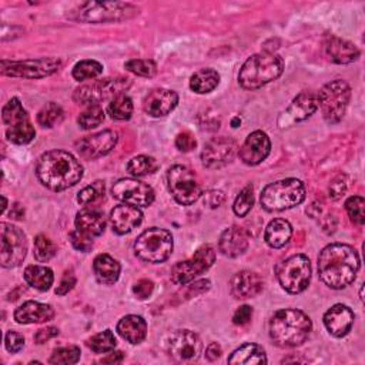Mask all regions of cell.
Listing matches in <instances>:
<instances>
[{
	"instance_id": "obj_14",
	"label": "cell",
	"mask_w": 365,
	"mask_h": 365,
	"mask_svg": "<svg viewBox=\"0 0 365 365\" xmlns=\"http://www.w3.org/2000/svg\"><path fill=\"white\" fill-rule=\"evenodd\" d=\"M60 66L61 61L56 57H40L23 61L1 60V73L20 78H43L56 73Z\"/></svg>"
},
{
	"instance_id": "obj_59",
	"label": "cell",
	"mask_w": 365,
	"mask_h": 365,
	"mask_svg": "<svg viewBox=\"0 0 365 365\" xmlns=\"http://www.w3.org/2000/svg\"><path fill=\"white\" fill-rule=\"evenodd\" d=\"M23 215H24V208L19 202L13 204L11 205V211H10V217L14 218V220H21Z\"/></svg>"
},
{
	"instance_id": "obj_32",
	"label": "cell",
	"mask_w": 365,
	"mask_h": 365,
	"mask_svg": "<svg viewBox=\"0 0 365 365\" xmlns=\"http://www.w3.org/2000/svg\"><path fill=\"white\" fill-rule=\"evenodd\" d=\"M292 235L291 224L284 218H274L268 222L264 232V240L271 248H282L288 244Z\"/></svg>"
},
{
	"instance_id": "obj_13",
	"label": "cell",
	"mask_w": 365,
	"mask_h": 365,
	"mask_svg": "<svg viewBox=\"0 0 365 365\" xmlns=\"http://www.w3.org/2000/svg\"><path fill=\"white\" fill-rule=\"evenodd\" d=\"M0 262L4 268L19 267L27 254L26 234L16 225L9 222L0 224Z\"/></svg>"
},
{
	"instance_id": "obj_35",
	"label": "cell",
	"mask_w": 365,
	"mask_h": 365,
	"mask_svg": "<svg viewBox=\"0 0 365 365\" xmlns=\"http://www.w3.org/2000/svg\"><path fill=\"white\" fill-rule=\"evenodd\" d=\"M220 83V74L214 68H201L190 77V88L197 94L212 91Z\"/></svg>"
},
{
	"instance_id": "obj_40",
	"label": "cell",
	"mask_w": 365,
	"mask_h": 365,
	"mask_svg": "<svg viewBox=\"0 0 365 365\" xmlns=\"http://www.w3.org/2000/svg\"><path fill=\"white\" fill-rule=\"evenodd\" d=\"M103 73V64L96 60H81L74 64L71 76L77 81L94 78Z\"/></svg>"
},
{
	"instance_id": "obj_36",
	"label": "cell",
	"mask_w": 365,
	"mask_h": 365,
	"mask_svg": "<svg viewBox=\"0 0 365 365\" xmlns=\"http://www.w3.org/2000/svg\"><path fill=\"white\" fill-rule=\"evenodd\" d=\"M158 168V163L155 158L150 157V155H137L133 157L127 165L125 170L130 175L133 177H144L148 174L155 173Z\"/></svg>"
},
{
	"instance_id": "obj_18",
	"label": "cell",
	"mask_w": 365,
	"mask_h": 365,
	"mask_svg": "<svg viewBox=\"0 0 365 365\" xmlns=\"http://www.w3.org/2000/svg\"><path fill=\"white\" fill-rule=\"evenodd\" d=\"M118 134L113 130H103L91 135H86L76 141L77 153L87 160L107 155L117 144Z\"/></svg>"
},
{
	"instance_id": "obj_25",
	"label": "cell",
	"mask_w": 365,
	"mask_h": 365,
	"mask_svg": "<svg viewBox=\"0 0 365 365\" xmlns=\"http://www.w3.org/2000/svg\"><path fill=\"white\" fill-rule=\"evenodd\" d=\"M248 244H250V235L247 230L238 225H232L221 234L218 241V250L225 257L234 258L245 252V250L248 248Z\"/></svg>"
},
{
	"instance_id": "obj_1",
	"label": "cell",
	"mask_w": 365,
	"mask_h": 365,
	"mask_svg": "<svg viewBox=\"0 0 365 365\" xmlns=\"http://www.w3.org/2000/svg\"><path fill=\"white\" fill-rule=\"evenodd\" d=\"M359 267V255L348 244H329L318 255L319 278L332 289H342L351 285Z\"/></svg>"
},
{
	"instance_id": "obj_22",
	"label": "cell",
	"mask_w": 365,
	"mask_h": 365,
	"mask_svg": "<svg viewBox=\"0 0 365 365\" xmlns=\"http://www.w3.org/2000/svg\"><path fill=\"white\" fill-rule=\"evenodd\" d=\"M178 103V94L168 88H155L150 91L144 101L143 108L151 117H163L171 113Z\"/></svg>"
},
{
	"instance_id": "obj_2",
	"label": "cell",
	"mask_w": 365,
	"mask_h": 365,
	"mask_svg": "<svg viewBox=\"0 0 365 365\" xmlns=\"http://www.w3.org/2000/svg\"><path fill=\"white\" fill-rule=\"evenodd\" d=\"M36 174L48 190L63 191L83 178V165L73 154L64 150H50L38 157Z\"/></svg>"
},
{
	"instance_id": "obj_52",
	"label": "cell",
	"mask_w": 365,
	"mask_h": 365,
	"mask_svg": "<svg viewBox=\"0 0 365 365\" xmlns=\"http://www.w3.org/2000/svg\"><path fill=\"white\" fill-rule=\"evenodd\" d=\"M4 345H6V349L9 352L16 354L20 349H23V346H24V336L20 332L9 331L6 334V336H4Z\"/></svg>"
},
{
	"instance_id": "obj_56",
	"label": "cell",
	"mask_w": 365,
	"mask_h": 365,
	"mask_svg": "<svg viewBox=\"0 0 365 365\" xmlns=\"http://www.w3.org/2000/svg\"><path fill=\"white\" fill-rule=\"evenodd\" d=\"M76 285V277L71 272H66L60 281V284L56 288V294L57 295H64L68 291L73 289V287Z\"/></svg>"
},
{
	"instance_id": "obj_41",
	"label": "cell",
	"mask_w": 365,
	"mask_h": 365,
	"mask_svg": "<svg viewBox=\"0 0 365 365\" xmlns=\"http://www.w3.org/2000/svg\"><path fill=\"white\" fill-rule=\"evenodd\" d=\"M103 121H104V111L101 106H90L77 117V124L81 130L96 128Z\"/></svg>"
},
{
	"instance_id": "obj_12",
	"label": "cell",
	"mask_w": 365,
	"mask_h": 365,
	"mask_svg": "<svg viewBox=\"0 0 365 365\" xmlns=\"http://www.w3.org/2000/svg\"><path fill=\"white\" fill-rule=\"evenodd\" d=\"M167 184L171 195L180 205H191L202 194L195 173L181 164H175L168 168Z\"/></svg>"
},
{
	"instance_id": "obj_9",
	"label": "cell",
	"mask_w": 365,
	"mask_h": 365,
	"mask_svg": "<svg viewBox=\"0 0 365 365\" xmlns=\"http://www.w3.org/2000/svg\"><path fill=\"white\" fill-rule=\"evenodd\" d=\"M351 98V87L344 80H332L327 83L318 94V107L322 117L329 124H336L345 115Z\"/></svg>"
},
{
	"instance_id": "obj_20",
	"label": "cell",
	"mask_w": 365,
	"mask_h": 365,
	"mask_svg": "<svg viewBox=\"0 0 365 365\" xmlns=\"http://www.w3.org/2000/svg\"><path fill=\"white\" fill-rule=\"evenodd\" d=\"M235 141L230 137L211 138L201 151V161L207 168H220L228 164L235 154Z\"/></svg>"
},
{
	"instance_id": "obj_11",
	"label": "cell",
	"mask_w": 365,
	"mask_h": 365,
	"mask_svg": "<svg viewBox=\"0 0 365 365\" xmlns=\"http://www.w3.org/2000/svg\"><path fill=\"white\" fill-rule=\"evenodd\" d=\"M279 285L289 294H299L307 289L311 279V262L307 255L295 254L281 261L277 268Z\"/></svg>"
},
{
	"instance_id": "obj_43",
	"label": "cell",
	"mask_w": 365,
	"mask_h": 365,
	"mask_svg": "<svg viewBox=\"0 0 365 365\" xmlns=\"http://www.w3.org/2000/svg\"><path fill=\"white\" fill-rule=\"evenodd\" d=\"M80 348L76 345H68V346H60L56 348L48 358L50 364H64V365H71L77 364L80 359Z\"/></svg>"
},
{
	"instance_id": "obj_4",
	"label": "cell",
	"mask_w": 365,
	"mask_h": 365,
	"mask_svg": "<svg viewBox=\"0 0 365 365\" xmlns=\"http://www.w3.org/2000/svg\"><path fill=\"white\" fill-rule=\"evenodd\" d=\"M284 71V60L271 51L252 54L238 73V83L245 90H257L277 80Z\"/></svg>"
},
{
	"instance_id": "obj_38",
	"label": "cell",
	"mask_w": 365,
	"mask_h": 365,
	"mask_svg": "<svg viewBox=\"0 0 365 365\" xmlns=\"http://www.w3.org/2000/svg\"><path fill=\"white\" fill-rule=\"evenodd\" d=\"M64 117L63 108L57 103H47L40 108L37 113V123L44 128H51L56 124H58Z\"/></svg>"
},
{
	"instance_id": "obj_46",
	"label": "cell",
	"mask_w": 365,
	"mask_h": 365,
	"mask_svg": "<svg viewBox=\"0 0 365 365\" xmlns=\"http://www.w3.org/2000/svg\"><path fill=\"white\" fill-rule=\"evenodd\" d=\"M345 210L352 222L362 225L365 222V200L361 195H352L345 201Z\"/></svg>"
},
{
	"instance_id": "obj_24",
	"label": "cell",
	"mask_w": 365,
	"mask_h": 365,
	"mask_svg": "<svg viewBox=\"0 0 365 365\" xmlns=\"http://www.w3.org/2000/svg\"><path fill=\"white\" fill-rule=\"evenodd\" d=\"M352 324L354 312L344 304H335L324 314V325L327 331L336 338L345 336L351 331Z\"/></svg>"
},
{
	"instance_id": "obj_10",
	"label": "cell",
	"mask_w": 365,
	"mask_h": 365,
	"mask_svg": "<svg viewBox=\"0 0 365 365\" xmlns=\"http://www.w3.org/2000/svg\"><path fill=\"white\" fill-rule=\"evenodd\" d=\"M1 120L7 125L6 138L14 144H29L36 130L30 121L29 113L23 108L17 97H11L1 110Z\"/></svg>"
},
{
	"instance_id": "obj_15",
	"label": "cell",
	"mask_w": 365,
	"mask_h": 365,
	"mask_svg": "<svg viewBox=\"0 0 365 365\" xmlns=\"http://www.w3.org/2000/svg\"><path fill=\"white\" fill-rule=\"evenodd\" d=\"M215 261V251L211 245L200 247L195 254L185 261L177 262L171 269V279L177 285H185L204 274Z\"/></svg>"
},
{
	"instance_id": "obj_23",
	"label": "cell",
	"mask_w": 365,
	"mask_h": 365,
	"mask_svg": "<svg viewBox=\"0 0 365 365\" xmlns=\"http://www.w3.org/2000/svg\"><path fill=\"white\" fill-rule=\"evenodd\" d=\"M143 221V212L138 207L130 204L115 205L110 212V224L115 234L124 235L137 228Z\"/></svg>"
},
{
	"instance_id": "obj_37",
	"label": "cell",
	"mask_w": 365,
	"mask_h": 365,
	"mask_svg": "<svg viewBox=\"0 0 365 365\" xmlns=\"http://www.w3.org/2000/svg\"><path fill=\"white\" fill-rule=\"evenodd\" d=\"M107 113L113 120H118V121L128 120L133 114V100L125 94H120L108 103Z\"/></svg>"
},
{
	"instance_id": "obj_44",
	"label": "cell",
	"mask_w": 365,
	"mask_h": 365,
	"mask_svg": "<svg viewBox=\"0 0 365 365\" xmlns=\"http://www.w3.org/2000/svg\"><path fill=\"white\" fill-rule=\"evenodd\" d=\"M124 67L131 71L135 76L140 77H145V78H151L155 76L157 73V66L153 60L148 58H131L128 61H125Z\"/></svg>"
},
{
	"instance_id": "obj_51",
	"label": "cell",
	"mask_w": 365,
	"mask_h": 365,
	"mask_svg": "<svg viewBox=\"0 0 365 365\" xmlns=\"http://www.w3.org/2000/svg\"><path fill=\"white\" fill-rule=\"evenodd\" d=\"M348 188V182H346V177L345 175H338L335 177L329 187H328V194H329V198L331 200H339L345 191Z\"/></svg>"
},
{
	"instance_id": "obj_34",
	"label": "cell",
	"mask_w": 365,
	"mask_h": 365,
	"mask_svg": "<svg viewBox=\"0 0 365 365\" xmlns=\"http://www.w3.org/2000/svg\"><path fill=\"white\" fill-rule=\"evenodd\" d=\"M26 282L38 291H47L54 281V274L51 268L44 265H29L24 269Z\"/></svg>"
},
{
	"instance_id": "obj_45",
	"label": "cell",
	"mask_w": 365,
	"mask_h": 365,
	"mask_svg": "<svg viewBox=\"0 0 365 365\" xmlns=\"http://www.w3.org/2000/svg\"><path fill=\"white\" fill-rule=\"evenodd\" d=\"M252 205H254V188L251 184H248L237 195L232 210H234L235 215L245 217L251 211Z\"/></svg>"
},
{
	"instance_id": "obj_30",
	"label": "cell",
	"mask_w": 365,
	"mask_h": 365,
	"mask_svg": "<svg viewBox=\"0 0 365 365\" xmlns=\"http://www.w3.org/2000/svg\"><path fill=\"white\" fill-rule=\"evenodd\" d=\"M117 332L130 344H140L147 335V322L140 315H125L117 324Z\"/></svg>"
},
{
	"instance_id": "obj_7",
	"label": "cell",
	"mask_w": 365,
	"mask_h": 365,
	"mask_svg": "<svg viewBox=\"0 0 365 365\" xmlns=\"http://www.w3.org/2000/svg\"><path fill=\"white\" fill-rule=\"evenodd\" d=\"M173 235L168 230L151 227L137 237L134 242V252L145 262L160 264L168 259L173 252Z\"/></svg>"
},
{
	"instance_id": "obj_60",
	"label": "cell",
	"mask_w": 365,
	"mask_h": 365,
	"mask_svg": "<svg viewBox=\"0 0 365 365\" xmlns=\"http://www.w3.org/2000/svg\"><path fill=\"white\" fill-rule=\"evenodd\" d=\"M121 361H123V352H120V351L111 352L108 356L100 359L101 364H107V362H114L115 364V362H121Z\"/></svg>"
},
{
	"instance_id": "obj_55",
	"label": "cell",
	"mask_w": 365,
	"mask_h": 365,
	"mask_svg": "<svg viewBox=\"0 0 365 365\" xmlns=\"http://www.w3.org/2000/svg\"><path fill=\"white\" fill-rule=\"evenodd\" d=\"M225 197L221 191H217V190H211V191H207L204 194V204L210 208H217L220 207L222 202H224Z\"/></svg>"
},
{
	"instance_id": "obj_3",
	"label": "cell",
	"mask_w": 365,
	"mask_h": 365,
	"mask_svg": "<svg viewBox=\"0 0 365 365\" xmlns=\"http://www.w3.org/2000/svg\"><path fill=\"white\" fill-rule=\"evenodd\" d=\"M312 329L309 317L294 308L277 311L269 319V336L279 348H295L302 345Z\"/></svg>"
},
{
	"instance_id": "obj_53",
	"label": "cell",
	"mask_w": 365,
	"mask_h": 365,
	"mask_svg": "<svg viewBox=\"0 0 365 365\" xmlns=\"http://www.w3.org/2000/svg\"><path fill=\"white\" fill-rule=\"evenodd\" d=\"M154 291V282L151 279H140L133 285V292L138 299H147Z\"/></svg>"
},
{
	"instance_id": "obj_16",
	"label": "cell",
	"mask_w": 365,
	"mask_h": 365,
	"mask_svg": "<svg viewBox=\"0 0 365 365\" xmlns=\"http://www.w3.org/2000/svg\"><path fill=\"white\" fill-rule=\"evenodd\" d=\"M111 195L124 204L135 207H148L155 198V192L151 185L137 178L118 180L111 187Z\"/></svg>"
},
{
	"instance_id": "obj_62",
	"label": "cell",
	"mask_w": 365,
	"mask_h": 365,
	"mask_svg": "<svg viewBox=\"0 0 365 365\" xmlns=\"http://www.w3.org/2000/svg\"><path fill=\"white\" fill-rule=\"evenodd\" d=\"M1 201H3V205H1V212H4V211H6V208H7V200H6V197H4V195L1 197Z\"/></svg>"
},
{
	"instance_id": "obj_58",
	"label": "cell",
	"mask_w": 365,
	"mask_h": 365,
	"mask_svg": "<svg viewBox=\"0 0 365 365\" xmlns=\"http://www.w3.org/2000/svg\"><path fill=\"white\" fill-rule=\"evenodd\" d=\"M221 354H222V349H221L220 344H217V342H211V344L207 346V349H205V358H207L208 361H215V359H218V358L221 356Z\"/></svg>"
},
{
	"instance_id": "obj_61",
	"label": "cell",
	"mask_w": 365,
	"mask_h": 365,
	"mask_svg": "<svg viewBox=\"0 0 365 365\" xmlns=\"http://www.w3.org/2000/svg\"><path fill=\"white\" fill-rule=\"evenodd\" d=\"M238 123H241L240 117H234V118H232V121H231V125H232L234 128H237V127H238Z\"/></svg>"
},
{
	"instance_id": "obj_21",
	"label": "cell",
	"mask_w": 365,
	"mask_h": 365,
	"mask_svg": "<svg viewBox=\"0 0 365 365\" xmlns=\"http://www.w3.org/2000/svg\"><path fill=\"white\" fill-rule=\"evenodd\" d=\"M269 151H271V141L268 135L264 131L257 130L247 135L245 141L240 147L238 155L244 164L257 165L268 157Z\"/></svg>"
},
{
	"instance_id": "obj_50",
	"label": "cell",
	"mask_w": 365,
	"mask_h": 365,
	"mask_svg": "<svg viewBox=\"0 0 365 365\" xmlns=\"http://www.w3.org/2000/svg\"><path fill=\"white\" fill-rule=\"evenodd\" d=\"M175 147L182 151V153H188V151H192L195 147H197V141H195V137L191 131H181L177 138H175Z\"/></svg>"
},
{
	"instance_id": "obj_57",
	"label": "cell",
	"mask_w": 365,
	"mask_h": 365,
	"mask_svg": "<svg viewBox=\"0 0 365 365\" xmlns=\"http://www.w3.org/2000/svg\"><path fill=\"white\" fill-rule=\"evenodd\" d=\"M58 335V329L54 328V327H46V328H41L38 329L36 334H34V341L36 344H44L46 341L54 338Z\"/></svg>"
},
{
	"instance_id": "obj_27",
	"label": "cell",
	"mask_w": 365,
	"mask_h": 365,
	"mask_svg": "<svg viewBox=\"0 0 365 365\" xmlns=\"http://www.w3.org/2000/svg\"><path fill=\"white\" fill-rule=\"evenodd\" d=\"M54 318V309L48 304L26 301L14 311V319L19 324H41Z\"/></svg>"
},
{
	"instance_id": "obj_6",
	"label": "cell",
	"mask_w": 365,
	"mask_h": 365,
	"mask_svg": "<svg viewBox=\"0 0 365 365\" xmlns=\"http://www.w3.org/2000/svg\"><path fill=\"white\" fill-rule=\"evenodd\" d=\"M305 185L298 178H284L268 184L261 192V205L267 211H284L305 200Z\"/></svg>"
},
{
	"instance_id": "obj_39",
	"label": "cell",
	"mask_w": 365,
	"mask_h": 365,
	"mask_svg": "<svg viewBox=\"0 0 365 365\" xmlns=\"http://www.w3.org/2000/svg\"><path fill=\"white\" fill-rule=\"evenodd\" d=\"M115 336L111 329H106L103 332H98L87 339V346L96 352V354H106L115 348Z\"/></svg>"
},
{
	"instance_id": "obj_31",
	"label": "cell",
	"mask_w": 365,
	"mask_h": 365,
	"mask_svg": "<svg viewBox=\"0 0 365 365\" xmlns=\"http://www.w3.org/2000/svg\"><path fill=\"white\" fill-rule=\"evenodd\" d=\"M93 271L98 282L104 285H111L118 279L121 267L118 261L114 259L111 255L98 254L93 261Z\"/></svg>"
},
{
	"instance_id": "obj_49",
	"label": "cell",
	"mask_w": 365,
	"mask_h": 365,
	"mask_svg": "<svg viewBox=\"0 0 365 365\" xmlns=\"http://www.w3.org/2000/svg\"><path fill=\"white\" fill-rule=\"evenodd\" d=\"M70 237V242L71 245L77 250V251H83V252H88L93 248V240L88 235H84L80 231H71L68 234Z\"/></svg>"
},
{
	"instance_id": "obj_42",
	"label": "cell",
	"mask_w": 365,
	"mask_h": 365,
	"mask_svg": "<svg viewBox=\"0 0 365 365\" xmlns=\"http://www.w3.org/2000/svg\"><path fill=\"white\" fill-rule=\"evenodd\" d=\"M34 258L38 262H47L48 259H51L56 252H57V247L54 245V242L46 237L44 234H38L34 238Z\"/></svg>"
},
{
	"instance_id": "obj_19",
	"label": "cell",
	"mask_w": 365,
	"mask_h": 365,
	"mask_svg": "<svg viewBox=\"0 0 365 365\" xmlns=\"http://www.w3.org/2000/svg\"><path fill=\"white\" fill-rule=\"evenodd\" d=\"M318 108V96L311 91H302L299 93L292 103L288 106V108L279 115L278 124L281 128L289 127L294 123H299L311 117Z\"/></svg>"
},
{
	"instance_id": "obj_54",
	"label": "cell",
	"mask_w": 365,
	"mask_h": 365,
	"mask_svg": "<svg viewBox=\"0 0 365 365\" xmlns=\"http://www.w3.org/2000/svg\"><path fill=\"white\" fill-rule=\"evenodd\" d=\"M252 318V308L250 305H241L232 315V322L235 325H245Z\"/></svg>"
},
{
	"instance_id": "obj_17",
	"label": "cell",
	"mask_w": 365,
	"mask_h": 365,
	"mask_svg": "<svg viewBox=\"0 0 365 365\" xmlns=\"http://www.w3.org/2000/svg\"><path fill=\"white\" fill-rule=\"evenodd\" d=\"M202 351L200 336L190 329L175 331L167 342L168 355L178 362H191L198 359Z\"/></svg>"
},
{
	"instance_id": "obj_5",
	"label": "cell",
	"mask_w": 365,
	"mask_h": 365,
	"mask_svg": "<svg viewBox=\"0 0 365 365\" xmlns=\"http://www.w3.org/2000/svg\"><path fill=\"white\" fill-rule=\"evenodd\" d=\"M138 7L123 1H86L80 4L70 17L81 23H113L135 17Z\"/></svg>"
},
{
	"instance_id": "obj_48",
	"label": "cell",
	"mask_w": 365,
	"mask_h": 365,
	"mask_svg": "<svg viewBox=\"0 0 365 365\" xmlns=\"http://www.w3.org/2000/svg\"><path fill=\"white\" fill-rule=\"evenodd\" d=\"M211 287V282L208 279H200V281H194L191 284H185L182 285V289L178 295H182V299H188L192 297H197L205 291H208Z\"/></svg>"
},
{
	"instance_id": "obj_47",
	"label": "cell",
	"mask_w": 365,
	"mask_h": 365,
	"mask_svg": "<svg viewBox=\"0 0 365 365\" xmlns=\"http://www.w3.org/2000/svg\"><path fill=\"white\" fill-rule=\"evenodd\" d=\"M103 195H104V181L97 180L78 191L77 201L81 205H88V204L96 202L97 200H100Z\"/></svg>"
},
{
	"instance_id": "obj_28",
	"label": "cell",
	"mask_w": 365,
	"mask_h": 365,
	"mask_svg": "<svg viewBox=\"0 0 365 365\" xmlns=\"http://www.w3.org/2000/svg\"><path fill=\"white\" fill-rule=\"evenodd\" d=\"M74 224H76L77 231H80L84 235H88L91 238L101 235L106 230L104 215L100 211L91 210V208H84V210L78 211L76 215Z\"/></svg>"
},
{
	"instance_id": "obj_33",
	"label": "cell",
	"mask_w": 365,
	"mask_h": 365,
	"mask_svg": "<svg viewBox=\"0 0 365 365\" xmlns=\"http://www.w3.org/2000/svg\"><path fill=\"white\" fill-rule=\"evenodd\" d=\"M228 364L234 365H257V364H267V355L262 346L258 344H244L237 348L230 356Z\"/></svg>"
},
{
	"instance_id": "obj_26",
	"label": "cell",
	"mask_w": 365,
	"mask_h": 365,
	"mask_svg": "<svg viewBox=\"0 0 365 365\" xmlns=\"http://www.w3.org/2000/svg\"><path fill=\"white\" fill-rule=\"evenodd\" d=\"M264 289L262 278L254 271H240L231 279V294L237 299L252 298Z\"/></svg>"
},
{
	"instance_id": "obj_29",
	"label": "cell",
	"mask_w": 365,
	"mask_h": 365,
	"mask_svg": "<svg viewBox=\"0 0 365 365\" xmlns=\"http://www.w3.org/2000/svg\"><path fill=\"white\" fill-rule=\"evenodd\" d=\"M325 51L329 58L338 64H348L359 57V50L351 41L331 36L325 43Z\"/></svg>"
},
{
	"instance_id": "obj_8",
	"label": "cell",
	"mask_w": 365,
	"mask_h": 365,
	"mask_svg": "<svg viewBox=\"0 0 365 365\" xmlns=\"http://www.w3.org/2000/svg\"><path fill=\"white\" fill-rule=\"evenodd\" d=\"M130 86L131 81L127 77H107L77 87L73 93V100L80 106H100L108 98L124 94Z\"/></svg>"
}]
</instances>
